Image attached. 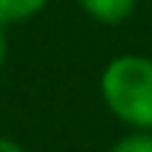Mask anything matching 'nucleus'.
<instances>
[{"mask_svg":"<svg viewBox=\"0 0 152 152\" xmlns=\"http://www.w3.org/2000/svg\"><path fill=\"white\" fill-rule=\"evenodd\" d=\"M102 99L119 122L152 131V57H113L102 72Z\"/></svg>","mask_w":152,"mask_h":152,"instance_id":"obj_1","label":"nucleus"},{"mask_svg":"<svg viewBox=\"0 0 152 152\" xmlns=\"http://www.w3.org/2000/svg\"><path fill=\"white\" fill-rule=\"evenodd\" d=\"M81 9L93 18V21H102V24H122L134 6L137 0H78Z\"/></svg>","mask_w":152,"mask_h":152,"instance_id":"obj_2","label":"nucleus"},{"mask_svg":"<svg viewBox=\"0 0 152 152\" xmlns=\"http://www.w3.org/2000/svg\"><path fill=\"white\" fill-rule=\"evenodd\" d=\"M45 6H48V0H0V24L9 27V24L27 21L39 15Z\"/></svg>","mask_w":152,"mask_h":152,"instance_id":"obj_3","label":"nucleus"},{"mask_svg":"<svg viewBox=\"0 0 152 152\" xmlns=\"http://www.w3.org/2000/svg\"><path fill=\"white\" fill-rule=\"evenodd\" d=\"M107 152H152V131L149 128H131V134L119 137Z\"/></svg>","mask_w":152,"mask_h":152,"instance_id":"obj_4","label":"nucleus"},{"mask_svg":"<svg viewBox=\"0 0 152 152\" xmlns=\"http://www.w3.org/2000/svg\"><path fill=\"white\" fill-rule=\"evenodd\" d=\"M0 152H24V146L15 143L12 137H0Z\"/></svg>","mask_w":152,"mask_h":152,"instance_id":"obj_5","label":"nucleus"},{"mask_svg":"<svg viewBox=\"0 0 152 152\" xmlns=\"http://www.w3.org/2000/svg\"><path fill=\"white\" fill-rule=\"evenodd\" d=\"M3 60H6V27L0 24V66H3Z\"/></svg>","mask_w":152,"mask_h":152,"instance_id":"obj_6","label":"nucleus"}]
</instances>
